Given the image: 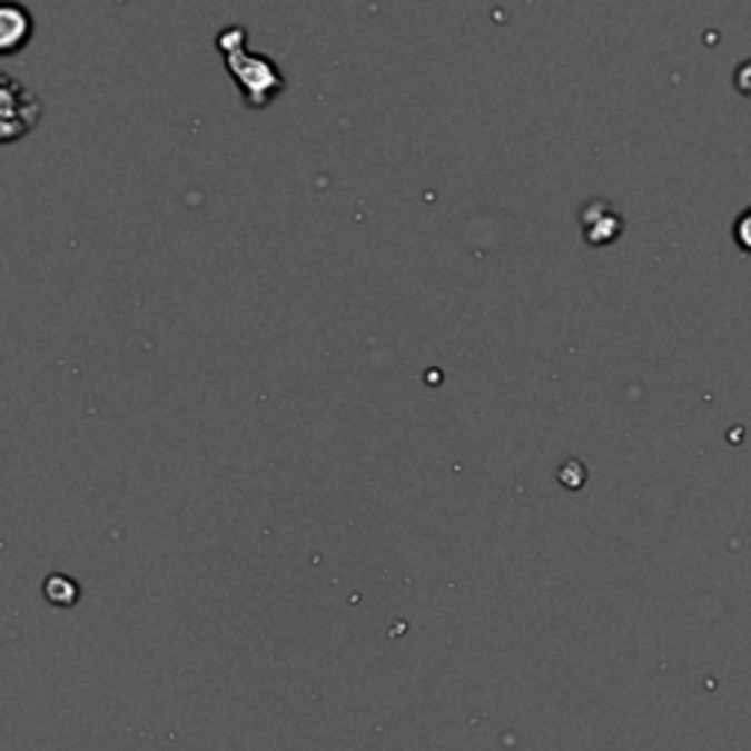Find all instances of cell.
I'll return each mask as SVG.
<instances>
[{
    "label": "cell",
    "mask_w": 751,
    "mask_h": 751,
    "mask_svg": "<svg viewBox=\"0 0 751 751\" xmlns=\"http://www.w3.org/2000/svg\"><path fill=\"white\" fill-rule=\"evenodd\" d=\"M33 36V18L24 7H18L12 0H7L0 7V50L3 53H16L18 48H24Z\"/></svg>",
    "instance_id": "3"
},
{
    "label": "cell",
    "mask_w": 751,
    "mask_h": 751,
    "mask_svg": "<svg viewBox=\"0 0 751 751\" xmlns=\"http://www.w3.org/2000/svg\"><path fill=\"white\" fill-rule=\"evenodd\" d=\"M41 103L33 91L3 73V91H0V121H3V141L12 145L16 138L27 136L39 123Z\"/></svg>",
    "instance_id": "2"
},
{
    "label": "cell",
    "mask_w": 751,
    "mask_h": 751,
    "mask_svg": "<svg viewBox=\"0 0 751 751\" xmlns=\"http://www.w3.org/2000/svg\"><path fill=\"white\" fill-rule=\"evenodd\" d=\"M45 599L53 607H68L80 599V587L68 575H50L48 582H45Z\"/></svg>",
    "instance_id": "4"
},
{
    "label": "cell",
    "mask_w": 751,
    "mask_h": 751,
    "mask_svg": "<svg viewBox=\"0 0 751 751\" xmlns=\"http://www.w3.org/2000/svg\"><path fill=\"white\" fill-rule=\"evenodd\" d=\"M218 48L224 53L227 71L238 82L244 100L250 109H265L274 95L285 91V77L276 71V66L259 53H247V33L244 27H227L218 36Z\"/></svg>",
    "instance_id": "1"
}]
</instances>
